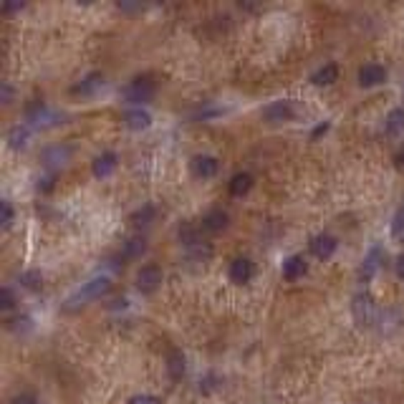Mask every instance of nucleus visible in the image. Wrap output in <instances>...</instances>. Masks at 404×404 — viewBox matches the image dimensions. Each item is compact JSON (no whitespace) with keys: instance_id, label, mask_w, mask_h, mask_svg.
<instances>
[{"instance_id":"obj_27","label":"nucleus","mask_w":404,"mask_h":404,"mask_svg":"<svg viewBox=\"0 0 404 404\" xmlns=\"http://www.w3.org/2000/svg\"><path fill=\"white\" fill-rule=\"evenodd\" d=\"M13 306H16V296H13V291L6 286L3 293H0V308H3V311H11Z\"/></svg>"},{"instance_id":"obj_7","label":"nucleus","mask_w":404,"mask_h":404,"mask_svg":"<svg viewBox=\"0 0 404 404\" xmlns=\"http://www.w3.org/2000/svg\"><path fill=\"white\" fill-rule=\"evenodd\" d=\"M387 69L381 64H376V61H369V64H364L361 69H359L357 79H359V86L361 89H374V86H381L384 81H387Z\"/></svg>"},{"instance_id":"obj_25","label":"nucleus","mask_w":404,"mask_h":404,"mask_svg":"<svg viewBox=\"0 0 404 404\" xmlns=\"http://www.w3.org/2000/svg\"><path fill=\"white\" fill-rule=\"evenodd\" d=\"M21 286L28 291H40L43 288V276H40V271H26L23 276H21Z\"/></svg>"},{"instance_id":"obj_4","label":"nucleus","mask_w":404,"mask_h":404,"mask_svg":"<svg viewBox=\"0 0 404 404\" xmlns=\"http://www.w3.org/2000/svg\"><path fill=\"white\" fill-rule=\"evenodd\" d=\"M352 313H354V321L359 326H371L376 321V301L371 293L366 291H359L352 301Z\"/></svg>"},{"instance_id":"obj_22","label":"nucleus","mask_w":404,"mask_h":404,"mask_svg":"<svg viewBox=\"0 0 404 404\" xmlns=\"http://www.w3.org/2000/svg\"><path fill=\"white\" fill-rule=\"evenodd\" d=\"M155 220H157V208H155V205H142V208L134 210V213H132L129 223H132L134 228H139V230H142V228H150Z\"/></svg>"},{"instance_id":"obj_24","label":"nucleus","mask_w":404,"mask_h":404,"mask_svg":"<svg viewBox=\"0 0 404 404\" xmlns=\"http://www.w3.org/2000/svg\"><path fill=\"white\" fill-rule=\"evenodd\" d=\"M384 129H387L389 137H399V134H404V109L402 106H397V109L389 111L387 119H384Z\"/></svg>"},{"instance_id":"obj_29","label":"nucleus","mask_w":404,"mask_h":404,"mask_svg":"<svg viewBox=\"0 0 404 404\" xmlns=\"http://www.w3.org/2000/svg\"><path fill=\"white\" fill-rule=\"evenodd\" d=\"M392 232H394V237H402V235H404V205H402V208H399L397 218H394V228H392Z\"/></svg>"},{"instance_id":"obj_8","label":"nucleus","mask_w":404,"mask_h":404,"mask_svg":"<svg viewBox=\"0 0 404 404\" xmlns=\"http://www.w3.org/2000/svg\"><path fill=\"white\" fill-rule=\"evenodd\" d=\"M253 273H255L253 260L245 258V255H240V258H232L230 266H228V278H230L235 286H245V283H250Z\"/></svg>"},{"instance_id":"obj_20","label":"nucleus","mask_w":404,"mask_h":404,"mask_svg":"<svg viewBox=\"0 0 404 404\" xmlns=\"http://www.w3.org/2000/svg\"><path fill=\"white\" fill-rule=\"evenodd\" d=\"M30 142V127L28 124H13L8 129V145L11 150H26Z\"/></svg>"},{"instance_id":"obj_21","label":"nucleus","mask_w":404,"mask_h":404,"mask_svg":"<svg viewBox=\"0 0 404 404\" xmlns=\"http://www.w3.org/2000/svg\"><path fill=\"white\" fill-rule=\"evenodd\" d=\"M336 81H339V66L336 64H323L321 69L311 74V84H316V86H331Z\"/></svg>"},{"instance_id":"obj_1","label":"nucleus","mask_w":404,"mask_h":404,"mask_svg":"<svg viewBox=\"0 0 404 404\" xmlns=\"http://www.w3.org/2000/svg\"><path fill=\"white\" fill-rule=\"evenodd\" d=\"M111 286H114L111 276H94V278H89V281L81 283L79 288H76L74 293H71L69 298L64 301V311H79V308L94 303V301L104 298V296L111 291Z\"/></svg>"},{"instance_id":"obj_35","label":"nucleus","mask_w":404,"mask_h":404,"mask_svg":"<svg viewBox=\"0 0 404 404\" xmlns=\"http://www.w3.org/2000/svg\"><path fill=\"white\" fill-rule=\"evenodd\" d=\"M394 162H397V167H399V169H404V150L399 152L397 157H394Z\"/></svg>"},{"instance_id":"obj_28","label":"nucleus","mask_w":404,"mask_h":404,"mask_svg":"<svg viewBox=\"0 0 404 404\" xmlns=\"http://www.w3.org/2000/svg\"><path fill=\"white\" fill-rule=\"evenodd\" d=\"M127 404H162V399L155 397V394H134Z\"/></svg>"},{"instance_id":"obj_5","label":"nucleus","mask_w":404,"mask_h":404,"mask_svg":"<svg viewBox=\"0 0 404 404\" xmlns=\"http://www.w3.org/2000/svg\"><path fill=\"white\" fill-rule=\"evenodd\" d=\"M162 281H164V273H162L159 266H155V263H150V266H142L137 271V278H134V283H137V291L139 293H155L157 288L162 286Z\"/></svg>"},{"instance_id":"obj_23","label":"nucleus","mask_w":404,"mask_h":404,"mask_svg":"<svg viewBox=\"0 0 404 404\" xmlns=\"http://www.w3.org/2000/svg\"><path fill=\"white\" fill-rule=\"evenodd\" d=\"M101 84H104V76L94 71V74H86V76H84V79H81L79 84H76V86L71 89V91H74V94H81V96H89V94L96 91V89L101 86Z\"/></svg>"},{"instance_id":"obj_33","label":"nucleus","mask_w":404,"mask_h":404,"mask_svg":"<svg viewBox=\"0 0 404 404\" xmlns=\"http://www.w3.org/2000/svg\"><path fill=\"white\" fill-rule=\"evenodd\" d=\"M394 271H397L399 281H404V255H399V258H397V266H394Z\"/></svg>"},{"instance_id":"obj_34","label":"nucleus","mask_w":404,"mask_h":404,"mask_svg":"<svg viewBox=\"0 0 404 404\" xmlns=\"http://www.w3.org/2000/svg\"><path fill=\"white\" fill-rule=\"evenodd\" d=\"M326 132H329V124H321V127H316V132L311 134V139L321 137V134H326Z\"/></svg>"},{"instance_id":"obj_15","label":"nucleus","mask_w":404,"mask_h":404,"mask_svg":"<svg viewBox=\"0 0 404 404\" xmlns=\"http://www.w3.org/2000/svg\"><path fill=\"white\" fill-rule=\"evenodd\" d=\"M147 253V240L145 235H132L121 242V258L124 260H139Z\"/></svg>"},{"instance_id":"obj_6","label":"nucleus","mask_w":404,"mask_h":404,"mask_svg":"<svg viewBox=\"0 0 404 404\" xmlns=\"http://www.w3.org/2000/svg\"><path fill=\"white\" fill-rule=\"evenodd\" d=\"M71 162V147L69 145H51L40 152V164L46 169H61Z\"/></svg>"},{"instance_id":"obj_12","label":"nucleus","mask_w":404,"mask_h":404,"mask_svg":"<svg viewBox=\"0 0 404 404\" xmlns=\"http://www.w3.org/2000/svg\"><path fill=\"white\" fill-rule=\"evenodd\" d=\"M228 225H230V215H228V210H223V208H213L202 215V230L223 232V230H228Z\"/></svg>"},{"instance_id":"obj_18","label":"nucleus","mask_w":404,"mask_h":404,"mask_svg":"<svg viewBox=\"0 0 404 404\" xmlns=\"http://www.w3.org/2000/svg\"><path fill=\"white\" fill-rule=\"evenodd\" d=\"M187 371V359L185 354L179 352V349H172V352L167 354V374L172 381H179L182 376H185Z\"/></svg>"},{"instance_id":"obj_11","label":"nucleus","mask_w":404,"mask_h":404,"mask_svg":"<svg viewBox=\"0 0 404 404\" xmlns=\"http://www.w3.org/2000/svg\"><path fill=\"white\" fill-rule=\"evenodd\" d=\"M220 172V159L213 155H197L192 157V174L200 179H213Z\"/></svg>"},{"instance_id":"obj_32","label":"nucleus","mask_w":404,"mask_h":404,"mask_svg":"<svg viewBox=\"0 0 404 404\" xmlns=\"http://www.w3.org/2000/svg\"><path fill=\"white\" fill-rule=\"evenodd\" d=\"M38 190H40V192L53 190V177H43V179H38Z\"/></svg>"},{"instance_id":"obj_16","label":"nucleus","mask_w":404,"mask_h":404,"mask_svg":"<svg viewBox=\"0 0 404 404\" xmlns=\"http://www.w3.org/2000/svg\"><path fill=\"white\" fill-rule=\"evenodd\" d=\"M124 127L132 129V132H142V129L152 127V114L147 109H129L124 114Z\"/></svg>"},{"instance_id":"obj_3","label":"nucleus","mask_w":404,"mask_h":404,"mask_svg":"<svg viewBox=\"0 0 404 404\" xmlns=\"http://www.w3.org/2000/svg\"><path fill=\"white\" fill-rule=\"evenodd\" d=\"M155 81L147 79V76H137L127 84V86L121 89V99H124V104H132L134 109H142V104L152 101L155 99Z\"/></svg>"},{"instance_id":"obj_10","label":"nucleus","mask_w":404,"mask_h":404,"mask_svg":"<svg viewBox=\"0 0 404 404\" xmlns=\"http://www.w3.org/2000/svg\"><path fill=\"white\" fill-rule=\"evenodd\" d=\"M336 250H339V240L331 232H318V235L311 237V253L318 260H329Z\"/></svg>"},{"instance_id":"obj_9","label":"nucleus","mask_w":404,"mask_h":404,"mask_svg":"<svg viewBox=\"0 0 404 404\" xmlns=\"http://www.w3.org/2000/svg\"><path fill=\"white\" fill-rule=\"evenodd\" d=\"M296 116V109L291 101H273V104H268L266 109H263V119L268 121V124H286V121H291Z\"/></svg>"},{"instance_id":"obj_19","label":"nucleus","mask_w":404,"mask_h":404,"mask_svg":"<svg viewBox=\"0 0 404 404\" xmlns=\"http://www.w3.org/2000/svg\"><path fill=\"white\" fill-rule=\"evenodd\" d=\"M379 260H381V248L374 245V248L366 253V258H364V263H361V271H359L361 283H369L371 278H374V273L379 271Z\"/></svg>"},{"instance_id":"obj_30","label":"nucleus","mask_w":404,"mask_h":404,"mask_svg":"<svg viewBox=\"0 0 404 404\" xmlns=\"http://www.w3.org/2000/svg\"><path fill=\"white\" fill-rule=\"evenodd\" d=\"M11 404H38V402H35L33 394H16V397L11 399Z\"/></svg>"},{"instance_id":"obj_2","label":"nucleus","mask_w":404,"mask_h":404,"mask_svg":"<svg viewBox=\"0 0 404 404\" xmlns=\"http://www.w3.org/2000/svg\"><path fill=\"white\" fill-rule=\"evenodd\" d=\"M64 119H66L64 111L53 109V106L43 104V101H33L26 109V124L33 129H53L58 124H64Z\"/></svg>"},{"instance_id":"obj_14","label":"nucleus","mask_w":404,"mask_h":404,"mask_svg":"<svg viewBox=\"0 0 404 404\" xmlns=\"http://www.w3.org/2000/svg\"><path fill=\"white\" fill-rule=\"evenodd\" d=\"M306 271H308V263H306V258H303V255H288V258L283 260L281 273L288 283L303 278V276H306Z\"/></svg>"},{"instance_id":"obj_26","label":"nucleus","mask_w":404,"mask_h":404,"mask_svg":"<svg viewBox=\"0 0 404 404\" xmlns=\"http://www.w3.org/2000/svg\"><path fill=\"white\" fill-rule=\"evenodd\" d=\"M0 210H3V220H0V223H3V228H11L13 225V218H16V213H13V205L8 200H3L0 202Z\"/></svg>"},{"instance_id":"obj_13","label":"nucleus","mask_w":404,"mask_h":404,"mask_svg":"<svg viewBox=\"0 0 404 404\" xmlns=\"http://www.w3.org/2000/svg\"><path fill=\"white\" fill-rule=\"evenodd\" d=\"M116 164H119V155L116 152H101V155L96 157V159L91 162V172L96 179H104L109 177V174H114Z\"/></svg>"},{"instance_id":"obj_31","label":"nucleus","mask_w":404,"mask_h":404,"mask_svg":"<svg viewBox=\"0 0 404 404\" xmlns=\"http://www.w3.org/2000/svg\"><path fill=\"white\" fill-rule=\"evenodd\" d=\"M3 104H11L13 101V86L11 84H3V99H0Z\"/></svg>"},{"instance_id":"obj_17","label":"nucleus","mask_w":404,"mask_h":404,"mask_svg":"<svg viewBox=\"0 0 404 404\" xmlns=\"http://www.w3.org/2000/svg\"><path fill=\"white\" fill-rule=\"evenodd\" d=\"M253 185H255V179L250 172H235L230 177V182H228V190H230L232 197H242L253 190Z\"/></svg>"}]
</instances>
